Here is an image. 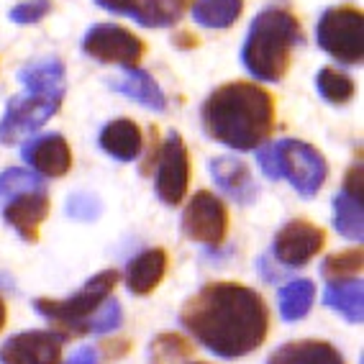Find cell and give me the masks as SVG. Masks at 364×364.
Listing matches in <instances>:
<instances>
[{"instance_id":"7402d4cb","label":"cell","mask_w":364,"mask_h":364,"mask_svg":"<svg viewBox=\"0 0 364 364\" xmlns=\"http://www.w3.org/2000/svg\"><path fill=\"white\" fill-rule=\"evenodd\" d=\"M18 80L28 92H67L65 65L57 57L36 59L18 72Z\"/></svg>"},{"instance_id":"d6986e66","label":"cell","mask_w":364,"mask_h":364,"mask_svg":"<svg viewBox=\"0 0 364 364\" xmlns=\"http://www.w3.org/2000/svg\"><path fill=\"white\" fill-rule=\"evenodd\" d=\"M100 146H103L105 154H111L118 162H131L141 154L144 136L139 126L131 121V118H116L111 124H105L100 131Z\"/></svg>"},{"instance_id":"f546056e","label":"cell","mask_w":364,"mask_h":364,"mask_svg":"<svg viewBox=\"0 0 364 364\" xmlns=\"http://www.w3.org/2000/svg\"><path fill=\"white\" fill-rule=\"evenodd\" d=\"M121 321H124V316H121V306H118V300L108 298L103 306L98 308V313L92 316L90 333H111L121 326Z\"/></svg>"},{"instance_id":"4dcf8cb0","label":"cell","mask_w":364,"mask_h":364,"mask_svg":"<svg viewBox=\"0 0 364 364\" xmlns=\"http://www.w3.org/2000/svg\"><path fill=\"white\" fill-rule=\"evenodd\" d=\"M49 14H52V0H26L11 8L8 18L14 23H39Z\"/></svg>"},{"instance_id":"d6a6232c","label":"cell","mask_w":364,"mask_h":364,"mask_svg":"<svg viewBox=\"0 0 364 364\" xmlns=\"http://www.w3.org/2000/svg\"><path fill=\"white\" fill-rule=\"evenodd\" d=\"M257 162H259L262 172H264L269 180H280V159H277V146L274 144H267L257 151Z\"/></svg>"},{"instance_id":"ac0fdd59","label":"cell","mask_w":364,"mask_h":364,"mask_svg":"<svg viewBox=\"0 0 364 364\" xmlns=\"http://www.w3.org/2000/svg\"><path fill=\"white\" fill-rule=\"evenodd\" d=\"M164 272H167V252L146 249L126 267V287L134 295H149L164 280Z\"/></svg>"},{"instance_id":"e0dca14e","label":"cell","mask_w":364,"mask_h":364,"mask_svg":"<svg viewBox=\"0 0 364 364\" xmlns=\"http://www.w3.org/2000/svg\"><path fill=\"white\" fill-rule=\"evenodd\" d=\"M210 177L241 205H249L257 198V182L252 180V172L239 156H215L210 162Z\"/></svg>"},{"instance_id":"e575fe53","label":"cell","mask_w":364,"mask_h":364,"mask_svg":"<svg viewBox=\"0 0 364 364\" xmlns=\"http://www.w3.org/2000/svg\"><path fill=\"white\" fill-rule=\"evenodd\" d=\"M6 321H8V308H6V303H3V298H0V331L6 328Z\"/></svg>"},{"instance_id":"484cf974","label":"cell","mask_w":364,"mask_h":364,"mask_svg":"<svg viewBox=\"0 0 364 364\" xmlns=\"http://www.w3.org/2000/svg\"><path fill=\"white\" fill-rule=\"evenodd\" d=\"M316 87H318L321 98L328 100L331 105L349 103V100L354 98V92H357L354 80H351L349 75H344V72L333 70V67H323V70L318 72Z\"/></svg>"},{"instance_id":"30bf717a","label":"cell","mask_w":364,"mask_h":364,"mask_svg":"<svg viewBox=\"0 0 364 364\" xmlns=\"http://www.w3.org/2000/svg\"><path fill=\"white\" fill-rule=\"evenodd\" d=\"M182 231L198 244L218 247L228 234V210L221 198L208 190L196 193L182 213Z\"/></svg>"},{"instance_id":"7a4b0ae2","label":"cell","mask_w":364,"mask_h":364,"mask_svg":"<svg viewBox=\"0 0 364 364\" xmlns=\"http://www.w3.org/2000/svg\"><path fill=\"white\" fill-rule=\"evenodd\" d=\"M200 116L205 134L234 151L259 149L277 121L272 92L247 80L215 87L203 103Z\"/></svg>"},{"instance_id":"f1b7e54d","label":"cell","mask_w":364,"mask_h":364,"mask_svg":"<svg viewBox=\"0 0 364 364\" xmlns=\"http://www.w3.org/2000/svg\"><path fill=\"white\" fill-rule=\"evenodd\" d=\"M193 354V344L180 333H159L149 344L151 364H169Z\"/></svg>"},{"instance_id":"ba28073f","label":"cell","mask_w":364,"mask_h":364,"mask_svg":"<svg viewBox=\"0 0 364 364\" xmlns=\"http://www.w3.org/2000/svg\"><path fill=\"white\" fill-rule=\"evenodd\" d=\"M82 49L87 57L105 62V65H124L126 70L136 67L144 59L146 44L129 28L116 23H95L87 28L82 39Z\"/></svg>"},{"instance_id":"2e32d148","label":"cell","mask_w":364,"mask_h":364,"mask_svg":"<svg viewBox=\"0 0 364 364\" xmlns=\"http://www.w3.org/2000/svg\"><path fill=\"white\" fill-rule=\"evenodd\" d=\"M333 226L346 239H362V167L349 169L344 188L333 198Z\"/></svg>"},{"instance_id":"52a82bcc","label":"cell","mask_w":364,"mask_h":364,"mask_svg":"<svg viewBox=\"0 0 364 364\" xmlns=\"http://www.w3.org/2000/svg\"><path fill=\"white\" fill-rule=\"evenodd\" d=\"M274 146H277V159H280V175L287 177L303 198L316 196L328 177V164L323 154L316 146L298 141V139H282Z\"/></svg>"},{"instance_id":"5bb4252c","label":"cell","mask_w":364,"mask_h":364,"mask_svg":"<svg viewBox=\"0 0 364 364\" xmlns=\"http://www.w3.org/2000/svg\"><path fill=\"white\" fill-rule=\"evenodd\" d=\"M49 196L46 190H33L26 196H18L14 200H8L3 205V218L11 228L18 231V236L23 241H39V228L49 215Z\"/></svg>"},{"instance_id":"277c9868","label":"cell","mask_w":364,"mask_h":364,"mask_svg":"<svg viewBox=\"0 0 364 364\" xmlns=\"http://www.w3.org/2000/svg\"><path fill=\"white\" fill-rule=\"evenodd\" d=\"M116 282H118L116 269H105V272H98L92 280L85 282L82 290L70 295L67 300L41 298L33 303V308H36L49 323L57 326L59 331H62L59 333L62 338L85 336V333H90L92 316L98 313V308L103 306L105 300L111 298Z\"/></svg>"},{"instance_id":"4fadbf2b","label":"cell","mask_w":364,"mask_h":364,"mask_svg":"<svg viewBox=\"0 0 364 364\" xmlns=\"http://www.w3.org/2000/svg\"><path fill=\"white\" fill-rule=\"evenodd\" d=\"M100 8L134 18L141 26H175L193 0H95Z\"/></svg>"},{"instance_id":"7c38bea8","label":"cell","mask_w":364,"mask_h":364,"mask_svg":"<svg viewBox=\"0 0 364 364\" xmlns=\"http://www.w3.org/2000/svg\"><path fill=\"white\" fill-rule=\"evenodd\" d=\"M65 338L54 331L16 333L0 346V364H59Z\"/></svg>"},{"instance_id":"9a60e30c","label":"cell","mask_w":364,"mask_h":364,"mask_svg":"<svg viewBox=\"0 0 364 364\" xmlns=\"http://www.w3.org/2000/svg\"><path fill=\"white\" fill-rule=\"evenodd\" d=\"M23 162L39 177H62L72 167V149L62 134H46L23 146Z\"/></svg>"},{"instance_id":"4316f807","label":"cell","mask_w":364,"mask_h":364,"mask_svg":"<svg viewBox=\"0 0 364 364\" xmlns=\"http://www.w3.org/2000/svg\"><path fill=\"white\" fill-rule=\"evenodd\" d=\"M364 257L362 249H346V252H336L331 257H326L321 264V274L328 282L336 280H357V274L362 272Z\"/></svg>"},{"instance_id":"ffe728a7","label":"cell","mask_w":364,"mask_h":364,"mask_svg":"<svg viewBox=\"0 0 364 364\" xmlns=\"http://www.w3.org/2000/svg\"><path fill=\"white\" fill-rule=\"evenodd\" d=\"M267 364H344V357L328 341H290L274 351Z\"/></svg>"},{"instance_id":"8fae6325","label":"cell","mask_w":364,"mask_h":364,"mask_svg":"<svg viewBox=\"0 0 364 364\" xmlns=\"http://www.w3.org/2000/svg\"><path fill=\"white\" fill-rule=\"evenodd\" d=\"M323 244H326L323 228L311 221H303V218H295V221L285 223L277 231L272 252L282 264L306 267L316 254H321Z\"/></svg>"},{"instance_id":"cb8c5ba5","label":"cell","mask_w":364,"mask_h":364,"mask_svg":"<svg viewBox=\"0 0 364 364\" xmlns=\"http://www.w3.org/2000/svg\"><path fill=\"white\" fill-rule=\"evenodd\" d=\"M193 21L205 28H228L244 14V0H196Z\"/></svg>"},{"instance_id":"9c48e42d","label":"cell","mask_w":364,"mask_h":364,"mask_svg":"<svg viewBox=\"0 0 364 364\" xmlns=\"http://www.w3.org/2000/svg\"><path fill=\"white\" fill-rule=\"evenodd\" d=\"M190 185V154L177 131H169V136L156 149V172L154 190L159 200L167 205H180L188 196Z\"/></svg>"},{"instance_id":"836d02e7","label":"cell","mask_w":364,"mask_h":364,"mask_svg":"<svg viewBox=\"0 0 364 364\" xmlns=\"http://www.w3.org/2000/svg\"><path fill=\"white\" fill-rule=\"evenodd\" d=\"M67 364H98V351L92 349V346H82V349L72 354Z\"/></svg>"},{"instance_id":"6da1fadb","label":"cell","mask_w":364,"mask_h":364,"mask_svg":"<svg viewBox=\"0 0 364 364\" xmlns=\"http://www.w3.org/2000/svg\"><path fill=\"white\" fill-rule=\"evenodd\" d=\"M182 326L223 359L247 357L269 331V311L257 290L239 282H210L182 306Z\"/></svg>"},{"instance_id":"8992f818","label":"cell","mask_w":364,"mask_h":364,"mask_svg":"<svg viewBox=\"0 0 364 364\" xmlns=\"http://www.w3.org/2000/svg\"><path fill=\"white\" fill-rule=\"evenodd\" d=\"M65 92H26L8 100L6 113L0 118V144L14 146L31 136L62 108Z\"/></svg>"},{"instance_id":"d4e9b609","label":"cell","mask_w":364,"mask_h":364,"mask_svg":"<svg viewBox=\"0 0 364 364\" xmlns=\"http://www.w3.org/2000/svg\"><path fill=\"white\" fill-rule=\"evenodd\" d=\"M280 300V313L285 321H300L306 318L316 300V285L311 280H293L287 282L277 295Z\"/></svg>"},{"instance_id":"83f0119b","label":"cell","mask_w":364,"mask_h":364,"mask_svg":"<svg viewBox=\"0 0 364 364\" xmlns=\"http://www.w3.org/2000/svg\"><path fill=\"white\" fill-rule=\"evenodd\" d=\"M41 188H44V180L36 172H28V169L21 167H8L0 175V205H6L14 198L26 196V193H33V190Z\"/></svg>"},{"instance_id":"5b68a950","label":"cell","mask_w":364,"mask_h":364,"mask_svg":"<svg viewBox=\"0 0 364 364\" xmlns=\"http://www.w3.org/2000/svg\"><path fill=\"white\" fill-rule=\"evenodd\" d=\"M362 11L354 6L326 8L316 26V41L326 54L344 65L362 62Z\"/></svg>"},{"instance_id":"3957f363","label":"cell","mask_w":364,"mask_h":364,"mask_svg":"<svg viewBox=\"0 0 364 364\" xmlns=\"http://www.w3.org/2000/svg\"><path fill=\"white\" fill-rule=\"evenodd\" d=\"M306 44L300 21L287 8L269 6L254 16L241 49V62L262 82H280L290 70L293 52Z\"/></svg>"},{"instance_id":"603a6c76","label":"cell","mask_w":364,"mask_h":364,"mask_svg":"<svg viewBox=\"0 0 364 364\" xmlns=\"http://www.w3.org/2000/svg\"><path fill=\"white\" fill-rule=\"evenodd\" d=\"M326 306L338 311L351 323H362V280H336L328 282L323 293Z\"/></svg>"},{"instance_id":"44dd1931","label":"cell","mask_w":364,"mask_h":364,"mask_svg":"<svg viewBox=\"0 0 364 364\" xmlns=\"http://www.w3.org/2000/svg\"><path fill=\"white\" fill-rule=\"evenodd\" d=\"M113 87L118 92H124L126 98L141 103L144 108H151V111H164L167 108V98H164L162 87L156 85V80L146 70L131 67L121 80H113Z\"/></svg>"},{"instance_id":"1f68e13d","label":"cell","mask_w":364,"mask_h":364,"mask_svg":"<svg viewBox=\"0 0 364 364\" xmlns=\"http://www.w3.org/2000/svg\"><path fill=\"white\" fill-rule=\"evenodd\" d=\"M67 213L72 218H80V221H92L100 213V200L87 196V193H77V196H72L67 200Z\"/></svg>"}]
</instances>
